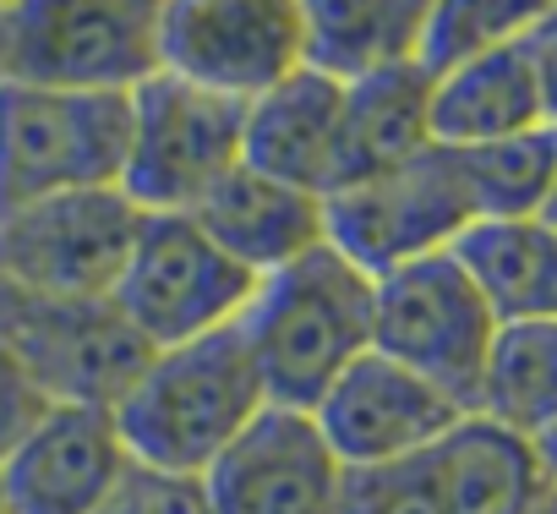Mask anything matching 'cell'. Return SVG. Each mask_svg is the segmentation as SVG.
<instances>
[{"instance_id":"f1b7e54d","label":"cell","mask_w":557,"mask_h":514,"mask_svg":"<svg viewBox=\"0 0 557 514\" xmlns=\"http://www.w3.org/2000/svg\"><path fill=\"white\" fill-rule=\"evenodd\" d=\"M530 449H535V460H541V476H546V481H557V427H552L546 438H535Z\"/></svg>"},{"instance_id":"f546056e","label":"cell","mask_w":557,"mask_h":514,"mask_svg":"<svg viewBox=\"0 0 557 514\" xmlns=\"http://www.w3.org/2000/svg\"><path fill=\"white\" fill-rule=\"evenodd\" d=\"M524 514H557V481H541L535 498L524 503Z\"/></svg>"},{"instance_id":"9c48e42d","label":"cell","mask_w":557,"mask_h":514,"mask_svg":"<svg viewBox=\"0 0 557 514\" xmlns=\"http://www.w3.org/2000/svg\"><path fill=\"white\" fill-rule=\"evenodd\" d=\"M323 224H329V246L345 252L356 269H367L372 280L421 264V257L454 252V241L475 224L454 154L448 148H426L383 175L350 181L339 192L323 197Z\"/></svg>"},{"instance_id":"484cf974","label":"cell","mask_w":557,"mask_h":514,"mask_svg":"<svg viewBox=\"0 0 557 514\" xmlns=\"http://www.w3.org/2000/svg\"><path fill=\"white\" fill-rule=\"evenodd\" d=\"M104 514H219L208 476L191 470H159V465H126L121 487L110 492Z\"/></svg>"},{"instance_id":"4dcf8cb0","label":"cell","mask_w":557,"mask_h":514,"mask_svg":"<svg viewBox=\"0 0 557 514\" xmlns=\"http://www.w3.org/2000/svg\"><path fill=\"white\" fill-rule=\"evenodd\" d=\"M546 219L557 224V181H552V203H546Z\"/></svg>"},{"instance_id":"83f0119b","label":"cell","mask_w":557,"mask_h":514,"mask_svg":"<svg viewBox=\"0 0 557 514\" xmlns=\"http://www.w3.org/2000/svg\"><path fill=\"white\" fill-rule=\"evenodd\" d=\"M535 61H541V83H546V105H552V126H557V7H541L535 28H530Z\"/></svg>"},{"instance_id":"8992f818","label":"cell","mask_w":557,"mask_h":514,"mask_svg":"<svg viewBox=\"0 0 557 514\" xmlns=\"http://www.w3.org/2000/svg\"><path fill=\"white\" fill-rule=\"evenodd\" d=\"M492 340H497V318L454 252L421 257V264H405L377 280L372 351L443 389L465 416L475 411Z\"/></svg>"},{"instance_id":"2e32d148","label":"cell","mask_w":557,"mask_h":514,"mask_svg":"<svg viewBox=\"0 0 557 514\" xmlns=\"http://www.w3.org/2000/svg\"><path fill=\"white\" fill-rule=\"evenodd\" d=\"M339 132H345V83L301 66L246 105L240 164L329 197L339 175Z\"/></svg>"},{"instance_id":"ffe728a7","label":"cell","mask_w":557,"mask_h":514,"mask_svg":"<svg viewBox=\"0 0 557 514\" xmlns=\"http://www.w3.org/2000/svg\"><path fill=\"white\" fill-rule=\"evenodd\" d=\"M301 23L307 66L350 88L421 56L426 7H416V0H394V7H383V0H312V7H301Z\"/></svg>"},{"instance_id":"4fadbf2b","label":"cell","mask_w":557,"mask_h":514,"mask_svg":"<svg viewBox=\"0 0 557 514\" xmlns=\"http://www.w3.org/2000/svg\"><path fill=\"white\" fill-rule=\"evenodd\" d=\"M345 476L312 411L268 405L208 465V492L219 514H339Z\"/></svg>"},{"instance_id":"d6986e66","label":"cell","mask_w":557,"mask_h":514,"mask_svg":"<svg viewBox=\"0 0 557 514\" xmlns=\"http://www.w3.org/2000/svg\"><path fill=\"white\" fill-rule=\"evenodd\" d=\"M432 148V77L410 61L345 88V132H339V175L334 192L367 175H383Z\"/></svg>"},{"instance_id":"277c9868","label":"cell","mask_w":557,"mask_h":514,"mask_svg":"<svg viewBox=\"0 0 557 514\" xmlns=\"http://www.w3.org/2000/svg\"><path fill=\"white\" fill-rule=\"evenodd\" d=\"M251 296L257 274L224 257L191 213H143L132 264L110 302L148 351H175L235 329Z\"/></svg>"},{"instance_id":"8fae6325","label":"cell","mask_w":557,"mask_h":514,"mask_svg":"<svg viewBox=\"0 0 557 514\" xmlns=\"http://www.w3.org/2000/svg\"><path fill=\"white\" fill-rule=\"evenodd\" d=\"M0 340L17 351L50 405H104L148 367V345L115 313V302H39L0 280Z\"/></svg>"},{"instance_id":"9a60e30c","label":"cell","mask_w":557,"mask_h":514,"mask_svg":"<svg viewBox=\"0 0 557 514\" xmlns=\"http://www.w3.org/2000/svg\"><path fill=\"white\" fill-rule=\"evenodd\" d=\"M552 105L530 34L432 77V148H486L524 132H546Z\"/></svg>"},{"instance_id":"6da1fadb","label":"cell","mask_w":557,"mask_h":514,"mask_svg":"<svg viewBox=\"0 0 557 514\" xmlns=\"http://www.w3.org/2000/svg\"><path fill=\"white\" fill-rule=\"evenodd\" d=\"M372 296L377 280L329 241L290 269L257 280V296L235 329L262 372L268 405L318 411V400L372 351Z\"/></svg>"},{"instance_id":"d4e9b609","label":"cell","mask_w":557,"mask_h":514,"mask_svg":"<svg viewBox=\"0 0 557 514\" xmlns=\"http://www.w3.org/2000/svg\"><path fill=\"white\" fill-rule=\"evenodd\" d=\"M339 514H448V492H443L437 460L416 454V460H399V465L350 470Z\"/></svg>"},{"instance_id":"44dd1931","label":"cell","mask_w":557,"mask_h":514,"mask_svg":"<svg viewBox=\"0 0 557 514\" xmlns=\"http://www.w3.org/2000/svg\"><path fill=\"white\" fill-rule=\"evenodd\" d=\"M432 460L448 492V514H524V503L546 481L535 449L481 416H465L432 449Z\"/></svg>"},{"instance_id":"e0dca14e","label":"cell","mask_w":557,"mask_h":514,"mask_svg":"<svg viewBox=\"0 0 557 514\" xmlns=\"http://www.w3.org/2000/svg\"><path fill=\"white\" fill-rule=\"evenodd\" d=\"M191 219L219 241L224 257L257 280L290 269L296 257L318 252L329 241V224H323V197L318 192H301V186H285L273 175H257L246 164H235L197 208Z\"/></svg>"},{"instance_id":"4316f807","label":"cell","mask_w":557,"mask_h":514,"mask_svg":"<svg viewBox=\"0 0 557 514\" xmlns=\"http://www.w3.org/2000/svg\"><path fill=\"white\" fill-rule=\"evenodd\" d=\"M45 411H50L45 389H39L34 372L17 362V351L0 340V460H7V454L28 438V427H34Z\"/></svg>"},{"instance_id":"7a4b0ae2","label":"cell","mask_w":557,"mask_h":514,"mask_svg":"<svg viewBox=\"0 0 557 514\" xmlns=\"http://www.w3.org/2000/svg\"><path fill=\"white\" fill-rule=\"evenodd\" d=\"M262 411H268L262 372L240 329H224L175 351H153L148 367L132 378V389L115 400V427L137 465L208 476V465Z\"/></svg>"},{"instance_id":"cb8c5ba5","label":"cell","mask_w":557,"mask_h":514,"mask_svg":"<svg viewBox=\"0 0 557 514\" xmlns=\"http://www.w3.org/2000/svg\"><path fill=\"white\" fill-rule=\"evenodd\" d=\"M535 17H541V7H519V0H454V7H426L416 66L426 77H443V72L530 34Z\"/></svg>"},{"instance_id":"ba28073f","label":"cell","mask_w":557,"mask_h":514,"mask_svg":"<svg viewBox=\"0 0 557 514\" xmlns=\"http://www.w3.org/2000/svg\"><path fill=\"white\" fill-rule=\"evenodd\" d=\"M246 137V105L153 72L132 88V148L121 192L137 213H191L235 164Z\"/></svg>"},{"instance_id":"5bb4252c","label":"cell","mask_w":557,"mask_h":514,"mask_svg":"<svg viewBox=\"0 0 557 514\" xmlns=\"http://www.w3.org/2000/svg\"><path fill=\"white\" fill-rule=\"evenodd\" d=\"M126 465L132 454L121 443L115 411L50 405L0 460V498L7 514H104Z\"/></svg>"},{"instance_id":"ac0fdd59","label":"cell","mask_w":557,"mask_h":514,"mask_svg":"<svg viewBox=\"0 0 557 514\" xmlns=\"http://www.w3.org/2000/svg\"><path fill=\"white\" fill-rule=\"evenodd\" d=\"M454 257L497 323H557V224L546 213L470 224L454 241Z\"/></svg>"},{"instance_id":"7c38bea8","label":"cell","mask_w":557,"mask_h":514,"mask_svg":"<svg viewBox=\"0 0 557 514\" xmlns=\"http://www.w3.org/2000/svg\"><path fill=\"white\" fill-rule=\"evenodd\" d=\"M312 421H318V432L329 438V449L339 454L345 470H377V465L432 454L465 421V411L443 389L416 378L410 367L367 351L318 400Z\"/></svg>"},{"instance_id":"52a82bcc","label":"cell","mask_w":557,"mask_h":514,"mask_svg":"<svg viewBox=\"0 0 557 514\" xmlns=\"http://www.w3.org/2000/svg\"><path fill=\"white\" fill-rule=\"evenodd\" d=\"M143 213L121 186L66 192L0 213V280L39 302H110Z\"/></svg>"},{"instance_id":"7402d4cb","label":"cell","mask_w":557,"mask_h":514,"mask_svg":"<svg viewBox=\"0 0 557 514\" xmlns=\"http://www.w3.org/2000/svg\"><path fill=\"white\" fill-rule=\"evenodd\" d=\"M470 416L524 443L557 427V323H497Z\"/></svg>"},{"instance_id":"603a6c76","label":"cell","mask_w":557,"mask_h":514,"mask_svg":"<svg viewBox=\"0 0 557 514\" xmlns=\"http://www.w3.org/2000/svg\"><path fill=\"white\" fill-rule=\"evenodd\" d=\"M454 170H459V186H465L475 224L541 219L552 203V181H557V126L524 132L508 143H486V148H459Z\"/></svg>"},{"instance_id":"3957f363","label":"cell","mask_w":557,"mask_h":514,"mask_svg":"<svg viewBox=\"0 0 557 514\" xmlns=\"http://www.w3.org/2000/svg\"><path fill=\"white\" fill-rule=\"evenodd\" d=\"M132 94H66L0 77V213L121 186Z\"/></svg>"},{"instance_id":"30bf717a","label":"cell","mask_w":557,"mask_h":514,"mask_svg":"<svg viewBox=\"0 0 557 514\" xmlns=\"http://www.w3.org/2000/svg\"><path fill=\"white\" fill-rule=\"evenodd\" d=\"M307 66V23L290 0H181L159 7V72L251 105Z\"/></svg>"},{"instance_id":"1f68e13d","label":"cell","mask_w":557,"mask_h":514,"mask_svg":"<svg viewBox=\"0 0 557 514\" xmlns=\"http://www.w3.org/2000/svg\"><path fill=\"white\" fill-rule=\"evenodd\" d=\"M0 514H7V498H0Z\"/></svg>"},{"instance_id":"5b68a950","label":"cell","mask_w":557,"mask_h":514,"mask_svg":"<svg viewBox=\"0 0 557 514\" xmlns=\"http://www.w3.org/2000/svg\"><path fill=\"white\" fill-rule=\"evenodd\" d=\"M159 72V7H83V0H23L0 7V77L66 88V94H132Z\"/></svg>"}]
</instances>
